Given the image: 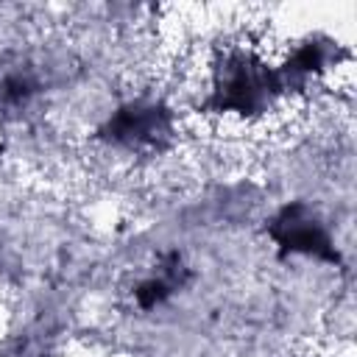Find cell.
<instances>
[{"mask_svg": "<svg viewBox=\"0 0 357 357\" xmlns=\"http://www.w3.org/2000/svg\"><path fill=\"white\" fill-rule=\"evenodd\" d=\"M276 240L290 251H307V254H326L335 257L329 248V237L324 234L321 223H315L304 206H287L273 226Z\"/></svg>", "mask_w": 357, "mask_h": 357, "instance_id": "6da1fadb", "label": "cell"}]
</instances>
